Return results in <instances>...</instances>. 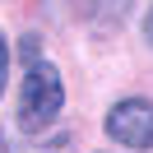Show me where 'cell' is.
Wrapping results in <instances>:
<instances>
[{
	"label": "cell",
	"instance_id": "1",
	"mask_svg": "<svg viewBox=\"0 0 153 153\" xmlns=\"http://www.w3.org/2000/svg\"><path fill=\"white\" fill-rule=\"evenodd\" d=\"M60 107H65V84H60V70L47 65V60L28 65L23 88H19V125H23V130H47V125L60 116Z\"/></svg>",
	"mask_w": 153,
	"mask_h": 153
},
{
	"label": "cell",
	"instance_id": "2",
	"mask_svg": "<svg viewBox=\"0 0 153 153\" xmlns=\"http://www.w3.org/2000/svg\"><path fill=\"white\" fill-rule=\"evenodd\" d=\"M107 134L125 149H153V102L149 97H125L107 111Z\"/></svg>",
	"mask_w": 153,
	"mask_h": 153
},
{
	"label": "cell",
	"instance_id": "3",
	"mask_svg": "<svg viewBox=\"0 0 153 153\" xmlns=\"http://www.w3.org/2000/svg\"><path fill=\"white\" fill-rule=\"evenodd\" d=\"M5 144H10V153H70L74 149V134L70 130H56V134H47V139H23V134H5Z\"/></svg>",
	"mask_w": 153,
	"mask_h": 153
},
{
	"label": "cell",
	"instance_id": "4",
	"mask_svg": "<svg viewBox=\"0 0 153 153\" xmlns=\"http://www.w3.org/2000/svg\"><path fill=\"white\" fill-rule=\"evenodd\" d=\"M134 0H93V10H97V19H125V10H130Z\"/></svg>",
	"mask_w": 153,
	"mask_h": 153
},
{
	"label": "cell",
	"instance_id": "5",
	"mask_svg": "<svg viewBox=\"0 0 153 153\" xmlns=\"http://www.w3.org/2000/svg\"><path fill=\"white\" fill-rule=\"evenodd\" d=\"M5 74H10V42L0 33V97H5Z\"/></svg>",
	"mask_w": 153,
	"mask_h": 153
},
{
	"label": "cell",
	"instance_id": "6",
	"mask_svg": "<svg viewBox=\"0 0 153 153\" xmlns=\"http://www.w3.org/2000/svg\"><path fill=\"white\" fill-rule=\"evenodd\" d=\"M144 37H149V47H153V10H149V19H144Z\"/></svg>",
	"mask_w": 153,
	"mask_h": 153
}]
</instances>
